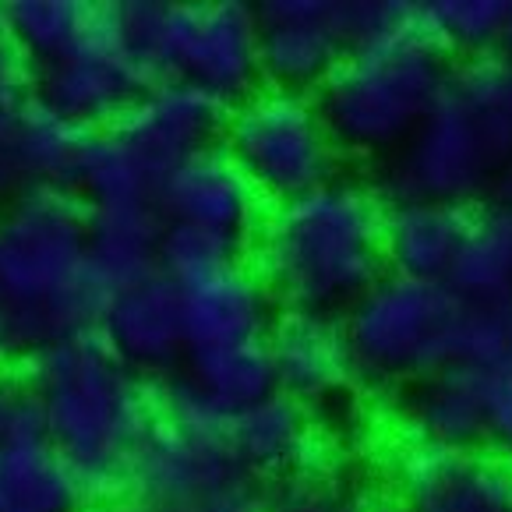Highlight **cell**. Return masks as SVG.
<instances>
[{
    "label": "cell",
    "mask_w": 512,
    "mask_h": 512,
    "mask_svg": "<svg viewBox=\"0 0 512 512\" xmlns=\"http://www.w3.org/2000/svg\"><path fill=\"white\" fill-rule=\"evenodd\" d=\"M445 283L463 301H491L512 294V198H502L477 219L474 234Z\"/></svg>",
    "instance_id": "obj_26"
},
{
    "label": "cell",
    "mask_w": 512,
    "mask_h": 512,
    "mask_svg": "<svg viewBox=\"0 0 512 512\" xmlns=\"http://www.w3.org/2000/svg\"><path fill=\"white\" fill-rule=\"evenodd\" d=\"M449 92L474 113V121L495 145L498 159L512 163V61L505 53L470 57L452 71Z\"/></svg>",
    "instance_id": "obj_27"
},
{
    "label": "cell",
    "mask_w": 512,
    "mask_h": 512,
    "mask_svg": "<svg viewBox=\"0 0 512 512\" xmlns=\"http://www.w3.org/2000/svg\"><path fill=\"white\" fill-rule=\"evenodd\" d=\"M96 4L85 0H8L4 36L32 64V71L68 57L85 39Z\"/></svg>",
    "instance_id": "obj_25"
},
{
    "label": "cell",
    "mask_w": 512,
    "mask_h": 512,
    "mask_svg": "<svg viewBox=\"0 0 512 512\" xmlns=\"http://www.w3.org/2000/svg\"><path fill=\"white\" fill-rule=\"evenodd\" d=\"M156 205L166 223L195 226L237 248L255 241L265 219V198L223 149V142L184 159L163 181Z\"/></svg>",
    "instance_id": "obj_13"
},
{
    "label": "cell",
    "mask_w": 512,
    "mask_h": 512,
    "mask_svg": "<svg viewBox=\"0 0 512 512\" xmlns=\"http://www.w3.org/2000/svg\"><path fill=\"white\" fill-rule=\"evenodd\" d=\"M488 442L495 445L502 456L512 460V375L491 382V400H488Z\"/></svg>",
    "instance_id": "obj_33"
},
{
    "label": "cell",
    "mask_w": 512,
    "mask_h": 512,
    "mask_svg": "<svg viewBox=\"0 0 512 512\" xmlns=\"http://www.w3.org/2000/svg\"><path fill=\"white\" fill-rule=\"evenodd\" d=\"M498 195L502 198H512V163L502 170V177H498Z\"/></svg>",
    "instance_id": "obj_36"
},
{
    "label": "cell",
    "mask_w": 512,
    "mask_h": 512,
    "mask_svg": "<svg viewBox=\"0 0 512 512\" xmlns=\"http://www.w3.org/2000/svg\"><path fill=\"white\" fill-rule=\"evenodd\" d=\"M184 378L226 417L241 414L255 403L269 400L272 392H279L265 339L234 343V347L191 350L188 361H184Z\"/></svg>",
    "instance_id": "obj_23"
},
{
    "label": "cell",
    "mask_w": 512,
    "mask_h": 512,
    "mask_svg": "<svg viewBox=\"0 0 512 512\" xmlns=\"http://www.w3.org/2000/svg\"><path fill=\"white\" fill-rule=\"evenodd\" d=\"M488 400L491 382L467 368H445L417 382L403 403L414 445L445 452H477L488 442Z\"/></svg>",
    "instance_id": "obj_19"
},
{
    "label": "cell",
    "mask_w": 512,
    "mask_h": 512,
    "mask_svg": "<svg viewBox=\"0 0 512 512\" xmlns=\"http://www.w3.org/2000/svg\"><path fill=\"white\" fill-rule=\"evenodd\" d=\"M467 205L396 198L382 209V255L396 276L445 283L474 234Z\"/></svg>",
    "instance_id": "obj_18"
},
{
    "label": "cell",
    "mask_w": 512,
    "mask_h": 512,
    "mask_svg": "<svg viewBox=\"0 0 512 512\" xmlns=\"http://www.w3.org/2000/svg\"><path fill=\"white\" fill-rule=\"evenodd\" d=\"M0 301L18 350L99 332L110 290L89 258V205L78 191L22 188L0 209Z\"/></svg>",
    "instance_id": "obj_2"
},
{
    "label": "cell",
    "mask_w": 512,
    "mask_h": 512,
    "mask_svg": "<svg viewBox=\"0 0 512 512\" xmlns=\"http://www.w3.org/2000/svg\"><path fill=\"white\" fill-rule=\"evenodd\" d=\"M449 78L445 50L421 22L403 36L350 50L315 92V103L339 149L361 156L396 152L428 121Z\"/></svg>",
    "instance_id": "obj_4"
},
{
    "label": "cell",
    "mask_w": 512,
    "mask_h": 512,
    "mask_svg": "<svg viewBox=\"0 0 512 512\" xmlns=\"http://www.w3.org/2000/svg\"><path fill=\"white\" fill-rule=\"evenodd\" d=\"M502 53L512 61V25H509V32H505V43H502Z\"/></svg>",
    "instance_id": "obj_38"
},
{
    "label": "cell",
    "mask_w": 512,
    "mask_h": 512,
    "mask_svg": "<svg viewBox=\"0 0 512 512\" xmlns=\"http://www.w3.org/2000/svg\"><path fill=\"white\" fill-rule=\"evenodd\" d=\"M92 135L96 131L68 121L64 113L50 110V106L32 96L29 106L18 113L15 135H11L22 188L78 191Z\"/></svg>",
    "instance_id": "obj_21"
},
{
    "label": "cell",
    "mask_w": 512,
    "mask_h": 512,
    "mask_svg": "<svg viewBox=\"0 0 512 512\" xmlns=\"http://www.w3.org/2000/svg\"><path fill=\"white\" fill-rule=\"evenodd\" d=\"M156 85L128 50L117 4H96L85 39L61 61L32 71V96L89 131H106Z\"/></svg>",
    "instance_id": "obj_9"
},
{
    "label": "cell",
    "mask_w": 512,
    "mask_h": 512,
    "mask_svg": "<svg viewBox=\"0 0 512 512\" xmlns=\"http://www.w3.org/2000/svg\"><path fill=\"white\" fill-rule=\"evenodd\" d=\"M43 435V414H39L36 389L29 375L0 368V456Z\"/></svg>",
    "instance_id": "obj_31"
},
{
    "label": "cell",
    "mask_w": 512,
    "mask_h": 512,
    "mask_svg": "<svg viewBox=\"0 0 512 512\" xmlns=\"http://www.w3.org/2000/svg\"><path fill=\"white\" fill-rule=\"evenodd\" d=\"M166 219L156 202L89 209V258L110 294L159 276Z\"/></svg>",
    "instance_id": "obj_20"
},
{
    "label": "cell",
    "mask_w": 512,
    "mask_h": 512,
    "mask_svg": "<svg viewBox=\"0 0 512 512\" xmlns=\"http://www.w3.org/2000/svg\"><path fill=\"white\" fill-rule=\"evenodd\" d=\"M332 512H403V509L392 502H382V498H347V502H339Z\"/></svg>",
    "instance_id": "obj_34"
},
{
    "label": "cell",
    "mask_w": 512,
    "mask_h": 512,
    "mask_svg": "<svg viewBox=\"0 0 512 512\" xmlns=\"http://www.w3.org/2000/svg\"><path fill=\"white\" fill-rule=\"evenodd\" d=\"M463 308L467 301L449 283L385 272L339 322L354 375L389 385L456 368Z\"/></svg>",
    "instance_id": "obj_6"
},
{
    "label": "cell",
    "mask_w": 512,
    "mask_h": 512,
    "mask_svg": "<svg viewBox=\"0 0 512 512\" xmlns=\"http://www.w3.org/2000/svg\"><path fill=\"white\" fill-rule=\"evenodd\" d=\"M223 149L272 205L294 202L336 181L339 145L315 96L304 92L265 85L230 106Z\"/></svg>",
    "instance_id": "obj_7"
},
{
    "label": "cell",
    "mask_w": 512,
    "mask_h": 512,
    "mask_svg": "<svg viewBox=\"0 0 512 512\" xmlns=\"http://www.w3.org/2000/svg\"><path fill=\"white\" fill-rule=\"evenodd\" d=\"M191 350L234 347L265 339L276 325V297L258 269L244 262L181 287Z\"/></svg>",
    "instance_id": "obj_17"
},
{
    "label": "cell",
    "mask_w": 512,
    "mask_h": 512,
    "mask_svg": "<svg viewBox=\"0 0 512 512\" xmlns=\"http://www.w3.org/2000/svg\"><path fill=\"white\" fill-rule=\"evenodd\" d=\"M18 350V339H15V325H11V315L0 301V361H8L11 354Z\"/></svg>",
    "instance_id": "obj_35"
},
{
    "label": "cell",
    "mask_w": 512,
    "mask_h": 512,
    "mask_svg": "<svg viewBox=\"0 0 512 512\" xmlns=\"http://www.w3.org/2000/svg\"><path fill=\"white\" fill-rule=\"evenodd\" d=\"M502 170L505 163L474 121V113L445 89L428 121L389 166L385 191L392 202L421 198V202L467 205L488 184H498Z\"/></svg>",
    "instance_id": "obj_10"
},
{
    "label": "cell",
    "mask_w": 512,
    "mask_h": 512,
    "mask_svg": "<svg viewBox=\"0 0 512 512\" xmlns=\"http://www.w3.org/2000/svg\"><path fill=\"white\" fill-rule=\"evenodd\" d=\"M85 502L78 474L46 438L0 456V512H82Z\"/></svg>",
    "instance_id": "obj_24"
},
{
    "label": "cell",
    "mask_w": 512,
    "mask_h": 512,
    "mask_svg": "<svg viewBox=\"0 0 512 512\" xmlns=\"http://www.w3.org/2000/svg\"><path fill=\"white\" fill-rule=\"evenodd\" d=\"M400 495L403 512H512V463L410 445L400 463Z\"/></svg>",
    "instance_id": "obj_15"
},
{
    "label": "cell",
    "mask_w": 512,
    "mask_h": 512,
    "mask_svg": "<svg viewBox=\"0 0 512 512\" xmlns=\"http://www.w3.org/2000/svg\"><path fill=\"white\" fill-rule=\"evenodd\" d=\"M128 491L156 512H265L226 435H195L163 417L131 463Z\"/></svg>",
    "instance_id": "obj_8"
},
{
    "label": "cell",
    "mask_w": 512,
    "mask_h": 512,
    "mask_svg": "<svg viewBox=\"0 0 512 512\" xmlns=\"http://www.w3.org/2000/svg\"><path fill=\"white\" fill-rule=\"evenodd\" d=\"M226 442L241 460V467L255 474H290L311 452V417L308 407L272 392L269 400L241 410L226 424Z\"/></svg>",
    "instance_id": "obj_22"
},
{
    "label": "cell",
    "mask_w": 512,
    "mask_h": 512,
    "mask_svg": "<svg viewBox=\"0 0 512 512\" xmlns=\"http://www.w3.org/2000/svg\"><path fill=\"white\" fill-rule=\"evenodd\" d=\"M343 0H265L258 4V68L269 89L318 92L350 53L343 39Z\"/></svg>",
    "instance_id": "obj_12"
},
{
    "label": "cell",
    "mask_w": 512,
    "mask_h": 512,
    "mask_svg": "<svg viewBox=\"0 0 512 512\" xmlns=\"http://www.w3.org/2000/svg\"><path fill=\"white\" fill-rule=\"evenodd\" d=\"M456 368L498 382L512 375V294L467 301L456 343Z\"/></svg>",
    "instance_id": "obj_29"
},
{
    "label": "cell",
    "mask_w": 512,
    "mask_h": 512,
    "mask_svg": "<svg viewBox=\"0 0 512 512\" xmlns=\"http://www.w3.org/2000/svg\"><path fill=\"white\" fill-rule=\"evenodd\" d=\"M32 99V64L11 46L8 36H0V142H11L18 113Z\"/></svg>",
    "instance_id": "obj_32"
},
{
    "label": "cell",
    "mask_w": 512,
    "mask_h": 512,
    "mask_svg": "<svg viewBox=\"0 0 512 512\" xmlns=\"http://www.w3.org/2000/svg\"><path fill=\"white\" fill-rule=\"evenodd\" d=\"M43 435L78 474L89 498L128 488L131 463L159 421L156 400L135 368L99 332L36 350L29 361Z\"/></svg>",
    "instance_id": "obj_1"
},
{
    "label": "cell",
    "mask_w": 512,
    "mask_h": 512,
    "mask_svg": "<svg viewBox=\"0 0 512 512\" xmlns=\"http://www.w3.org/2000/svg\"><path fill=\"white\" fill-rule=\"evenodd\" d=\"M113 512H156V509H149V505H138V502H128V505H117Z\"/></svg>",
    "instance_id": "obj_37"
},
{
    "label": "cell",
    "mask_w": 512,
    "mask_h": 512,
    "mask_svg": "<svg viewBox=\"0 0 512 512\" xmlns=\"http://www.w3.org/2000/svg\"><path fill=\"white\" fill-rule=\"evenodd\" d=\"M226 113L230 106H223L195 85L156 82L106 131L142 166L145 177L156 188H163V181L184 159L219 145L216 138H223Z\"/></svg>",
    "instance_id": "obj_11"
},
{
    "label": "cell",
    "mask_w": 512,
    "mask_h": 512,
    "mask_svg": "<svg viewBox=\"0 0 512 512\" xmlns=\"http://www.w3.org/2000/svg\"><path fill=\"white\" fill-rule=\"evenodd\" d=\"M241 262V248L223 237H212L195 226H177L166 223L163 248H159V272L177 287H188L198 279L212 276V272L226 269V265Z\"/></svg>",
    "instance_id": "obj_30"
},
{
    "label": "cell",
    "mask_w": 512,
    "mask_h": 512,
    "mask_svg": "<svg viewBox=\"0 0 512 512\" xmlns=\"http://www.w3.org/2000/svg\"><path fill=\"white\" fill-rule=\"evenodd\" d=\"M265 343H269L279 392L301 407H329L347 392L354 364H350L343 325L332 315L287 311L283 318H276Z\"/></svg>",
    "instance_id": "obj_16"
},
{
    "label": "cell",
    "mask_w": 512,
    "mask_h": 512,
    "mask_svg": "<svg viewBox=\"0 0 512 512\" xmlns=\"http://www.w3.org/2000/svg\"><path fill=\"white\" fill-rule=\"evenodd\" d=\"M258 276L290 311H347L385 276L382 205L354 181L272 205L255 237Z\"/></svg>",
    "instance_id": "obj_3"
},
{
    "label": "cell",
    "mask_w": 512,
    "mask_h": 512,
    "mask_svg": "<svg viewBox=\"0 0 512 512\" xmlns=\"http://www.w3.org/2000/svg\"><path fill=\"white\" fill-rule=\"evenodd\" d=\"M421 22L442 50L488 57L505 43L512 0H431L421 4Z\"/></svg>",
    "instance_id": "obj_28"
},
{
    "label": "cell",
    "mask_w": 512,
    "mask_h": 512,
    "mask_svg": "<svg viewBox=\"0 0 512 512\" xmlns=\"http://www.w3.org/2000/svg\"><path fill=\"white\" fill-rule=\"evenodd\" d=\"M128 50L152 82H184L237 106L258 89V11L241 0H124Z\"/></svg>",
    "instance_id": "obj_5"
},
{
    "label": "cell",
    "mask_w": 512,
    "mask_h": 512,
    "mask_svg": "<svg viewBox=\"0 0 512 512\" xmlns=\"http://www.w3.org/2000/svg\"><path fill=\"white\" fill-rule=\"evenodd\" d=\"M99 336L138 375H163L177 368L191 354L181 287L159 272L110 294Z\"/></svg>",
    "instance_id": "obj_14"
},
{
    "label": "cell",
    "mask_w": 512,
    "mask_h": 512,
    "mask_svg": "<svg viewBox=\"0 0 512 512\" xmlns=\"http://www.w3.org/2000/svg\"><path fill=\"white\" fill-rule=\"evenodd\" d=\"M0 36H4V4H0Z\"/></svg>",
    "instance_id": "obj_39"
}]
</instances>
